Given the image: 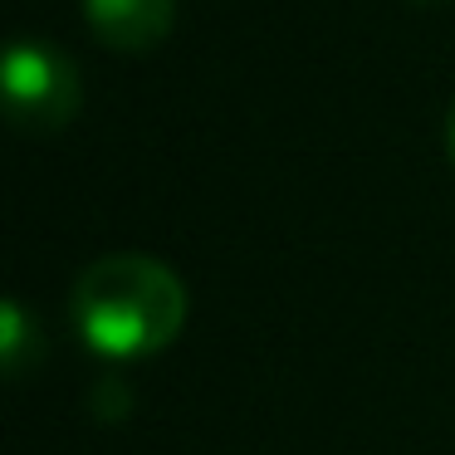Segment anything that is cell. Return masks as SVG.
<instances>
[{
  "mask_svg": "<svg viewBox=\"0 0 455 455\" xmlns=\"http://www.w3.org/2000/svg\"><path fill=\"white\" fill-rule=\"evenodd\" d=\"M5 113L25 132H54L79 113V74L50 44H15L5 54Z\"/></svg>",
  "mask_w": 455,
  "mask_h": 455,
  "instance_id": "cell-2",
  "label": "cell"
},
{
  "mask_svg": "<svg viewBox=\"0 0 455 455\" xmlns=\"http://www.w3.org/2000/svg\"><path fill=\"white\" fill-rule=\"evenodd\" d=\"M451 152H455V108H451Z\"/></svg>",
  "mask_w": 455,
  "mask_h": 455,
  "instance_id": "cell-5",
  "label": "cell"
},
{
  "mask_svg": "<svg viewBox=\"0 0 455 455\" xmlns=\"http://www.w3.org/2000/svg\"><path fill=\"white\" fill-rule=\"evenodd\" d=\"M74 323L103 357H152L187 323V289L162 259L103 255L74 284Z\"/></svg>",
  "mask_w": 455,
  "mask_h": 455,
  "instance_id": "cell-1",
  "label": "cell"
},
{
  "mask_svg": "<svg viewBox=\"0 0 455 455\" xmlns=\"http://www.w3.org/2000/svg\"><path fill=\"white\" fill-rule=\"evenodd\" d=\"M25 338H30V328H25V308L20 304H5V333H0V353H5V367H11V377L25 372Z\"/></svg>",
  "mask_w": 455,
  "mask_h": 455,
  "instance_id": "cell-4",
  "label": "cell"
},
{
  "mask_svg": "<svg viewBox=\"0 0 455 455\" xmlns=\"http://www.w3.org/2000/svg\"><path fill=\"white\" fill-rule=\"evenodd\" d=\"M84 20L108 50H152L177 20V0H84Z\"/></svg>",
  "mask_w": 455,
  "mask_h": 455,
  "instance_id": "cell-3",
  "label": "cell"
}]
</instances>
